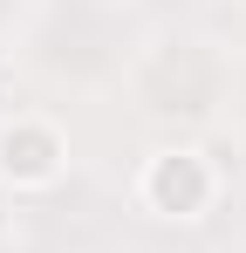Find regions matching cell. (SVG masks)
<instances>
[{
    "label": "cell",
    "instance_id": "6da1fadb",
    "mask_svg": "<svg viewBox=\"0 0 246 253\" xmlns=\"http://www.w3.org/2000/svg\"><path fill=\"white\" fill-rule=\"evenodd\" d=\"M137 199H144V212H158L171 226H192V219H205L212 199H219V165L205 158L199 144H164V151H151L144 171H137Z\"/></svg>",
    "mask_w": 246,
    "mask_h": 253
},
{
    "label": "cell",
    "instance_id": "7a4b0ae2",
    "mask_svg": "<svg viewBox=\"0 0 246 253\" xmlns=\"http://www.w3.org/2000/svg\"><path fill=\"white\" fill-rule=\"evenodd\" d=\"M69 171V137L62 124H48L35 110L0 124V185L7 192H55Z\"/></svg>",
    "mask_w": 246,
    "mask_h": 253
}]
</instances>
